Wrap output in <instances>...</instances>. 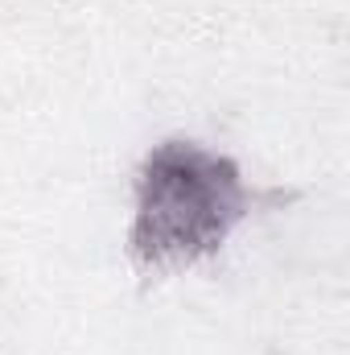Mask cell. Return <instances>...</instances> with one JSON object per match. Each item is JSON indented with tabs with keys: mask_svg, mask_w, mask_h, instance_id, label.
<instances>
[{
	"mask_svg": "<svg viewBox=\"0 0 350 355\" xmlns=\"http://www.w3.org/2000/svg\"><path fill=\"white\" fill-rule=\"evenodd\" d=\"M256 190L235 157L202 141L169 137L153 145L132 178L128 257L140 272H181L223 252L252 215Z\"/></svg>",
	"mask_w": 350,
	"mask_h": 355,
	"instance_id": "obj_1",
	"label": "cell"
}]
</instances>
